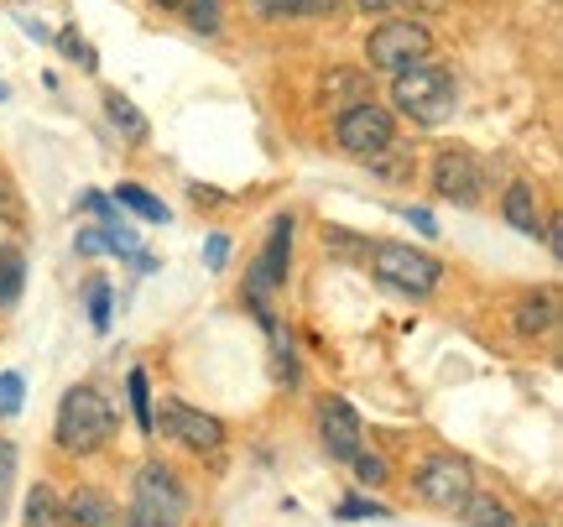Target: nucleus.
I'll return each instance as SVG.
<instances>
[{"instance_id":"nucleus-1","label":"nucleus","mask_w":563,"mask_h":527,"mask_svg":"<svg viewBox=\"0 0 563 527\" xmlns=\"http://www.w3.org/2000/svg\"><path fill=\"white\" fill-rule=\"evenodd\" d=\"M454 100H460V89H454V74H449L443 63L422 58L391 79V105H397L402 116H412L418 125H443L454 116Z\"/></svg>"},{"instance_id":"nucleus-2","label":"nucleus","mask_w":563,"mask_h":527,"mask_svg":"<svg viewBox=\"0 0 563 527\" xmlns=\"http://www.w3.org/2000/svg\"><path fill=\"white\" fill-rule=\"evenodd\" d=\"M53 433H58V444L68 449V454H95V449H104L110 433H115V407L104 403L95 386H68Z\"/></svg>"},{"instance_id":"nucleus-3","label":"nucleus","mask_w":563,"mask_h":527,"mask_svg":"<svg viewBox=\"0 0 563 527\" xmlns=\"http://www.w3.org/2000/svg\"><path fill=\"white\" fill-rule=\"evenodd\" d=\"M371 266H376V277H382L386 287H397L407 298H428V293L443 283V262L428 256V251H418V245L386 241L371 251Z\"/></svg>"},{"instance_id":"nucleus-4","label":"nucleus","mask_w":563,"mask_h":527,"mask_svg":"<svg viewBox=\"0 0 563 527\" xmlns=\"http://www.w3.org/2000/svg\"><path fill=\"white\" fill-rule=\"evenodd\" d=\"M188 496H183L178 475L157 460H146L136 470V507H131V527H183Z\"/></svg>"},{"instance_id":"nucleus-5","label":"nucleus","mask_w":563,"mask_h":527,"mask_svg":"<svg viewBox=\"0 0 563 527\" xmlns=\"http://www.w3.org/2000/svg\"><path fill=\"white\" fill-rule=\"evenodd\" d=\"M334 142L350 152V157H382L386 146L397 142V125H391V110H382L376 100H355L340 110V121H334Z\"/></svg>"},{"instance_id":"nucleus-6","label":"nucleus","mask_w":563,"mask_h":527,"mask_svg":"<svg viewBox=\"0 0 563 527\" xmlns=\"http://www.w3.org/2000/svg\"><path fill=\"white\" fill-rule=\"evenodd\" d=\"M428 53H433V37H428L422 21H386V26H376L365 37V58H371V68H382V74H402V68L422 63Z\"/></svg>"},{"instance_id":"nucleus-7","label":"nucleus","mask_w":563,"mask_h":527,"mask_svg":"<svg viewBox=\"0 0 563 527\" xmlns=\"http://www.w3.org/2000/svg\"><path fill=\"white\" fill-rule=\"evenodd\" d=\"M475 491V465L464 454H433L418 470V496L439 512H460L464 496Z\"/></svg>"},{"instance_id":"nucleus-8","label":"nucleus","mask_w":563,"mask_h":527,"mask_svg":"<svg viewBox=\"0 0 563 527\" xmlns=\"http://www.w3.org/2000/svg\"><path fill=\"white\" fill-rule=\"evenodd\" d=\"M287 262H292V215H277V220H272V235H266V251L256 256V266H251V304L262 308V319H266V298L287 283ZM266 325H272V319H266Z\"/></svg>"},{"instance_id":"nucleus-9","label":"nucleus","mask_w":563,"mask_h":527,"mask_svg":"<svg viewBox=\"0 0 563 527\" xmlns=\"http://www.w3.org/2000/svg\"><path fill=\"white\" fill-rule=\"evenodd\" d=\"M152 424H162V433H167L173 444L194 449V454H209V449L224 444V424H220V418H209L203 407L162 403V418H152Z\"/></svg>"},{"instance_id":"nucleus-10","label":"nucleus","mask_w":563,"mask_h":527,"mask_svg":"<svg viewBox=\"0 0 563 527\" xmlns=\"http://www.w3.org/2000/svg\"><path fill=\"white\" fill-rule=\"evenodd\" d=\"M481 163L470 157V152H460V146H443L439 157H433V194L449 204H481Z\"/></svg>"},{"instance_id":"nucleus-11","label":"nucleus","mask_w":563,"mask_h":527,"mask_svg":"<svg viewBox=\"0 0 563 527\" xmlns=\"http://www.w3.org/2000/svg\"><path fill=\"white\" fill-rule=\"evenodd\" d=\"M319 439H323V449H329L334 460H344V465L365 449L361 418H355V407L344 403V397H323L319 403Z\"/></svg>"},{"instance_id":"nucleus-12","label":"nucleus","mask_w":563,"mask_h":527,"mask_svg":"<svg viewBox=\"0 0 563 527\" xmlns=\"http://www.w3.org/2000/svg\"><path fill=\"white\" fill-rule=\"evenodd\" d=\"M68 523L79 527H131V512H121V502H110L100 486H79L68 496Z\"/></svg>"},{"instance_id":"nucleus-13","label":"nucleus","mask_w":563,"mask_h":527,"mask_svg":"<svg viewBox=\"0 0 563 527\" xmlns=\"http://www.w3.org/2000/svg\"><path fill=\"white\" fill-rule=\"evenodd\" d=\"M501 215L511 230H522V235H538V224H543V215H538V194L527 188V183H511L501 199Z\"/></svg>"},{"instance_id":"nucleus-14","label":"nucleus","mask_w":563,"mask_h":527,"mask_svg":"<svg viewBox=\"0 0 563 527\" xmlns=\"http://www.w3.org/2000/svg\"><path fill=\"white\" fill-rule=\"evenodd\" d=\"M553 325H559V298L553 293H527L517 304V329L522 334H548Z\"/></svg>"},{"instance_id":"nucleus-15","label":"nucleus","mask_w":563,"mask_h":527,"mask_svg":"<svg viewBox=\"0 0 563 527\" xmlns=\"http://www.w3.org/2000/svg\"><path fill=\"white\" fill-rule=\"evenodd\" d=\"M26 527H68V507L58 502V491L42 486V481L26 496Z\"/></svg>"},{"instance_id":"nucleus-16","label":"nucleus","mask_w":563,"mask_h":527,"mask_svg":"<svg viewBox=\"0 0 563 527\" xmlns=\"http://www.w3.org/2000/svg\"><path fill=\"white\" fill-rule=\"evenodd\" d=\"M460 517L470 527H517V523H511V512H506L496 496H485V491H470V496H464Z\"/></svg>"},{"instance_id":"nucleus-17","label":"nucleus","mask_w":563,"mask_h":527,"mask_svg":"<svg viewBox=\"0 0 563 527\" xmlns=\"http://www.w3.org/2000/svg\"><path fill=\"white\" fill-rule=\"evenodd\" d=\"M115 199H121V209H131V215H141V220H152V224H167V204L152 199L141 183H121L115 188Z\"/></svg>"},{"instance_id":"nucleus-18","label":"nucleus","mask_w":563,"mask_h":527,"mask_svg":"<svg viewBox=\"0 0 563 527\" xmlns=\"http://www.w3.org/2000/svg\"><path fill=\"white\" fill-rule=\"evenodd\" d=\"M183 17H188V26H194V32H203V37H220V32H224V0H183Z\"/></svg>"},{"instance_id":"nucleus-19","label":"nucleus","mask_w":563,"mask_h":527,"mask_svg":"<svg viewBox=\"0 0 563 527\" xmlns=\"http://www.w3.org/2000/svg\"><path fill=\"white\" fill-rule=\"evenodd\" d=\"M104 110H110V125L115 131H125V142H141L146 136V121L136 116V105L121 100V95H104Z\"/></svg>"},{"instance_id":"nucleus-20","label":"nucleus","mask_w":563,"mask_h":527,"mask_svg":"<svg viewBox=\"0 0 563 527\" xmlns=\"http://www.w3.org/2000/svg\"><path fill=\"white\" fill-rule=\"evenodd\" d=\"M21 283H26V266H21V256L0 245V308L16 304V298H21Z\"/></svg>"},{"instance_id":"nucleus-21","label":"nucleus","mask_w":563,"mask_h":527,"mask_svg":"<svg viewBox=\"0 0 563 527\" xmlns=\"http://www.w3.org/2000/svg\"><path fill=\"white\" fill-rule=\"evenodd\" d=\"M125 392H131V418H136V428L141 433H152V418H157V413H152V397H146V376H141V371H131V382H125Z\"/></svg>"},{"instance_id":"nucleus-22","label":"nucleus","mask_w":563,"mask_h":527,"mask_svg":"<svg viewBox=\"0 0 563 527\" xmlns=\"http://www.w3.org/2000/svg\"><path fill=\"white\" fill-rule=\"evenodd\" d=\"M21 397H26V382H21L16 371H0V418L21 413Z\"/></svg>"},{"instance_id":"nucleus-23","label":"nucleus","mask_w":563,"mask_h":527,"mask_svg":"<svg viewBox=\"0 0 563 527\" xmlns=\"http://www.w3.org/2000/svg\"><path fill=\"white\" fill-rule=\"evenodd\" d=\"M11 486H16V444L0 439V512H5V502H11Z\"/></svg>"},{"instance_id":"nucleus-24","label":"nucleus","mask_w":563,"mask_h":527,"mask_svg":"<svg viewBox=\"0 0 563 527\" xmlns=\"http://www.w3.org/2000/svg\"><path fill=\"white\" fill-rule=\"evenodd\" d=\"M89 325L110 329V283H89Z\"/></svg>"},{"instance_id":"nucleus-25","label":"nucleus","mask_w":563,"mask_h":527,"mask_svg":"<svg viewBox=\"0 0 563 527\" xmlns=\"http://www.w3.org/2000/svg\"><path fill=\"white\" fill-rule=\"evenodd\" d=\"M361 89H365V74H355V68H334L323 79V95H361Z\"/></svg>"},{"instance_id":"nucleus-26","label":"nucleus","mask_w":563,"mask_h":527,"mask_svg":"<svg viewBox=\"0 0 563 527\" xmlns=\"http://www.w3.org/2000/svg\"><path fill=\"white\" fill-rule=\"evenodd\" d=\"M350 465H355V475H361L365 486H382V481H386V460H382V454H365V449H361Z\"/></svg>"},{"instance_id":"nucleus-27","label":"nucleus","mask_w":563,"mask_h":527,"mask_svg":"<svg viewBox=\"0 0 563 527\" xmlns=\"http://www.w3.org/2000/svg\"><path fill=\"white\" fill-rule=\"evenodd\" d=\"M58 47L68 53V58H79L84 68H95V53H89V42L79 37V26H68V32H58Z\"/></svg>"},{"instance_id":"nucleus-28","label":"nucleus","mask_w":563,"mask_h":527,"mask_svg":"<svg viewBox=\"0 0 563 527\" xmlns=\"http://www.w3.org/2000/svg\"><path fill=\"white\" fill-rule=\"evenodd\" d=\"M340 517L344 523H355V517H386V507L382 502H361V496H355V502H344L340 507Z\"/></svg>"},{"instance_id":"nucleus-29","label":"nucleus","mask_w":563,"mask_h":527,"mask_svg":"<svg viewBox=\"0 0 563 527\" xmlns=\"http://www.w3.org/2000/svg\"><path fill=\"white\" fill-rule=\"evenodd\" d=\"M203 262H209V272H220V266L230 262V235H209V251H203Z\"/></svg>"},{"instance_id":"nucleus-30","label":"nucleus","mask_w":563,"mask_h":527,"mask_svg":"<svg viewBox=\"0 0 563 527\" xmlns=\"http://www.w3.org/2000/svg\"><path fill=\"white\" fill-rule=\"evenodd\" d=\"M262 17H272V21H282V17H298V0H251Z\"/></svg>"},{"instance_id":"nucleus-31","label":"nucleus","mask_w":563,"mask_h":527,"mask_svg":"<svg viewBox=\"0 0 563 527\" xmlns=\"http://www.w3.org/2000/svg\"><path fill=\"white\" fill-rule=\"evenodd\" d=\"M340 0H298V17H334Z\"/></svg>"},{"instance_id":"nucleus-32","label":"nucleus","mask_w":563,"mask_h":527,"mask_svg":"<svg viewBox=\"0 0 563 527\" xmlns=\"http://www.w3.org/2000/svg\"><path fill=\"white\" fill-rule=\"evenodd\" d=\"M0 215H5V220H21V204H16V194H11L5 178H0Z\"/></svg>"},{"instance_id":"nucleus-33","label":"nucleus","mask_w":563,"mask_h":527,"mask_svg":"<svg viewBox=\"0 0 563 527\" xmlns=\"http://www.w3.org/2000/svg\"><path fill=\"white\" fill-rule=\"evenodd\" d=\"M407 220L418 224L422 235H433V230H439V224H433V215H428V209H407Z\"/></svg>"},{"instance_id":"nucleus-34","label":"nucleus","mask_w":563,"mask_h":527,"mask_svg":"<svg viewBox=\"0 0 563 527\" xmlns=\"http://www.w3.org/2000/svg\"><path fill=\"white\" fill-rule=\"evenodd\" d=\"M361 11H386V6H397V0H355Z\"/></svg>"},{"instance_id":"nucleus-35","label":"nucleus","mask_w":563,"mask_h":527,"mask_svg":"<svg viewBox=\"0 0 563 527\" xmlns=\"http://www.w3.org/2000/svg\"><path fill=\"white\" fill-rule=\"evenodd\" d=\"M157 6H162V11H178V6H183V0H157Z\"/></svg>"},{"instance_id":"nucleus-36","label":"nucleus","mask_w":563,"mask_h":527,"mask_svg":"<svg viewBox=\"0 0 563 527\" xmlns=\"http://www.w3.org/2000/svg\"><path fill=\"white\" fill-rule=\"evenodd\" d=\"M0 100H5V84H0Z\"/></svg>"}]
</instances>
